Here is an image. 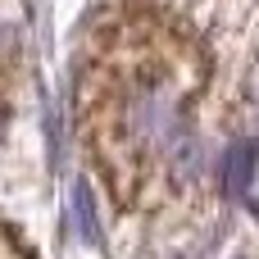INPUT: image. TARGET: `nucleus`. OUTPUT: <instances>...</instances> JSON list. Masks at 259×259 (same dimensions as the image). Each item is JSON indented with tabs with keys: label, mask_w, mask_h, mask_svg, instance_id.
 I'll list each match as a JSON object with an SVG mask.
<instances>
[{
	"label": "nucleus",
	"mask_w": 259,
	"mask_h": 259,
	"mask_svg": "<svg viewBox=\"0 0 259 259\" xmlns=\"http://www.w3.org/2000/svg\"><path fill=\"white\" fill-rule=\"evenodd\" d=\"M255 146L250 141H237V146H228V155H223V164H219V182H223V191L228 196H246L250 191V182H255Z\"/></svg>",
	"instance_id": "nucleus-1"
},
{
	"label": "nucleus",
	"mask_w": 259,
	"mask_h": 259,
	"mask_svg": "<svg viewBox=\"0 0 259 259\" xmlns=\"http://www.w3.org/2000/svg\"><path fill=\"white\" fill-rule=\"evenodd\" d=\"M73 223H77V237L87 246L100 241V219H96V200H91V187L87 182H73Z\"/></svg>",
	"instance_id": "nucleus-2"
},
{
	"label": "nucleus",
	"mask_w": 259,
	"mask_h": 259,
	"mask_svg": "<svg viewBox=\"0 0 259 259\" xmlns=\"http://www.w3.org/2000/svg\"><path fill=\"white\" fill-rule=\"evenodd\" d=\"M250 209H255V219H259V200H255V205H250Z\"/></svg>",
	"instance_id": "nucleus-3"
}]
</instances>
